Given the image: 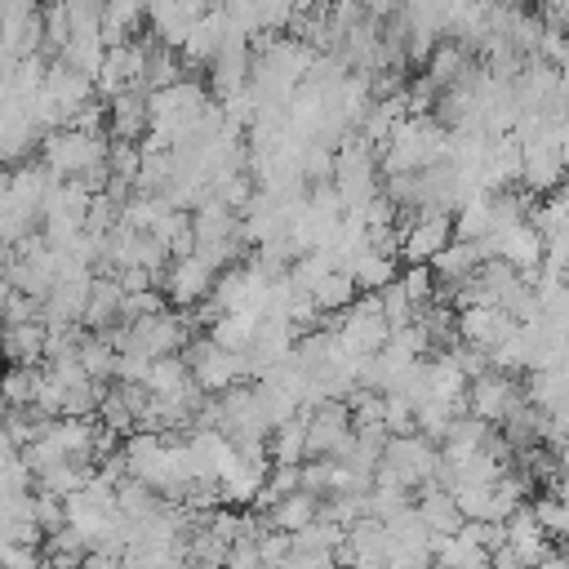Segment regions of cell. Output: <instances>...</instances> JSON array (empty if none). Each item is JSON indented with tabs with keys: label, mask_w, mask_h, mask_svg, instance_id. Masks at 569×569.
<instances>
[{
	"label": "cell",
	"mask_w": 569,
	"mask_h": 569,
	"mask_svg": "<svg viewBox=\"0 0 569 569\" xmlns=\"http://www.w3.org/2000/svg\"><path fill=\"white\" fill-rule=\"evenodd\" d=\"M520 400H525V391H520L516 378L502 373V369H489V373L471 378V391H467V409H471L476 418H485V422H502Z\"/></svg>",
	"instance_id": "277c9868"
},
{
	"label": "cell",
	"mask_w": 569,
	"mask_h": 569,
	"mask_svg": "<svg viewBox=\"0 0 569 569\" xmlns=\"http://www.w3.org/2000/svg\"><path fill=\"white\" fill-rule=\"evenodd\" d=\"M4 569H44V556L22 542H4Z\"/></svg>",
	"instance_id": "4fadbf2b"
},
{
	"label": "cell",
	"mask_w": 569,
	"mask_h": 569,
	"mask_svg": "<svg viewBox=\"0 0 569 569\" xmlns=\"http://www.w3.org/2000/svg\"><path fill=\"white\" fill-rule=\"evenodd\" d=\"M258 551H262V565H267V569H280V565L293 556V533L271 525V529L258 538Z\"/></svg>",
	"instance_id": "7c38bea8"
},
{
	"label": "cell",
	"mask_w": 569,
	"mask_h": 569,
	"mask_svg": "<svg viewBox=\"0 0 569 569\" xmlns=\"http://www.w3.org/2000/svg\"><path fill=\"white\" fill-rule=\"evenodd\" d=\"M218 276H222V271L209 267L200 253H187V258H173V262H169V271L160 276V284H164L169 302H178V307H200V302L213 298Z\"/></svg>",
	"instance_id": "3957f363"
},
{
	"label": "cell",
	"mask_w": 569,
	"mask_h": 569,
	"mask_svg": "<svg viewBox=\"0 0 569 569\" xmlns=\"http://www.w3.org/2000/svg\"><path fill=\"white\" fill-rule=\"evenodd\" d=\"M320 516H325V498H320V493H311V489H298V493L280 498V502L267 511V520H271L276 529H289V533H298V529L316 525Z\"/></svg>",
	"instance_id": "52a82bcc"
},
{
	"label": "cell",
	"mask_w": 569,
	"mask_h": 569,
	"mask_svg": "<svg viewBox=\"0 0 569 569\" xmlns=\"http://www.w3.org/2000/svg\"><path fill=\"white\" fill-rule=\"evenodd\" d=\"M333 569H342V565H333Z\"/></svg>",
	"instance_id": "9a60e30c"
},
{
	"label": "cell",
	"mask_w": 569,
	"mask_h": 569,
	"mask_svg": "<svg viewBox=\"0 0 569 569\" xmlns=\"http://www.w3.org/2000/svg\"><path fill=\"white\" fill-rule=\"evenodd\" d=\"M378 298H382V311H387L391 329H405V325H413V316H418V302L409 298V289L400 284V276H396L387 289H378Z\"/></svg>",
	"instance_id": "8fae6325"
},
{
	"label": "cell",
	"mask_w": 569,
	"mask_h": 569,
	"mask_svg": "<svg viewBox=\"0 0 569 569\" xmlns=\"http://www.w3.org/2000/svg\"><path fill=\"white\" fill-rule=\"evenodd\" d=\"M311 298H316V307H320L325 316H329V311H347V307L360 298V284L338 267V271H329V276L311 289Z\"/></svg>",
	"instance_id": "30bf717a"
},
{
	"label": "cell",
	"mask_w": 569,
	"mask_h": 569,
	"mask_svg": "<svg viewBox=\"0 0 569 569\" xmlns=\"http://www.w3.org/2000/svg\"><path fill=\"white\" fill-rule=\"evenodd\" d=\"M342 271L360 284V293H378V289H387V284L400 276V271H396V253H391V249H378V244H365Z\"/></svg>",
	"instance_id": "5b68a950"
},
{
	"label": "cell",
	"mask_w": 569,
	"mask_h": 569,
	"mask_svg": "<svg viewBox=\"0 0 569 569\" xmlns=\"http://www.w3.org/2000/svg\"><path fill=\"white\" fill-rule=\"evenodd\" d=\"M187 365H191V373H196V382L204 387V391H227V387H236L244 373H249V365L240 360V351H227V347H218L213 338H196V342H187Z\"/></svg>",
	"instance_id": "7a4b0ae2"
},
{
	"label": "cell",
	"mask_w": 569,
	"mask_h": 569,
	"mask_svg": "<svg viewBox=\"0 0 569 569\" xmlns=\"http://www.w3.org/2000/svg\"><path fill=\"white\" fill-rule=\"evenodd\" d=\"M9 356L22 369H36L49 356V329L44 320H27V325H9Z\"/></svg>",
	"instance_id": "ba28073f"
},
{
	"label": "cell",
	"mask_w": 569,
	"mask_h": 569,
	"mask_svg": "<svg viewBox=\"0 0 569 569\" xmlns=\"http://www.w3.org/2000/svg\"><path fill=\"white\" fill-rule=\"evenodd\" d=\"M458 240L449 209H418V218L405 222L400 231V253L405 262H436V253H445Z\"/></svg>",
	"instance_id": "6da1fadb"
},
{
	"label": "cell",
	"mask_w": 569,
	"mask_h": 569,
	"mask_svg": "<svg viewBox=\"0 0 569 569\" xmlns=\"http://www.w3.org/2000/svg\"><path fill=\"white\" fill-rule=\"evenodd\" d=\"M307 413L271 427V462H307Z\"/></svg>",
	"instance_id": "9c48e42d"
},
{
	"label": "cell",
	"mask_w": 569,
	"mask_h": 569,
	"mask_svg": "<svg viewBox=\"0 0 569 569\" xmlns=\"http://www.w3.org/2000/svg\"><path fill=\"white\" fill-rule=\"evenodd\" d=\"M413 507H418V516L427 520V529H431L436 538H440V533H458V529L467 525V516H462L458 498H453L445 485H436V480L422 489V498H418Z\"/></svg>",
	"instance_id": "8992f818"
},
{
	"label": "cell",
	"mask_w": 569,
	"mask_h": 569,
	"mask_svg": "<svg viewBox=\"0 0 569 569\" xmlns=\"http://www.w3.org/2000/svg\"><path fill=\"white\" fill-rule=\"evenodd\" d=\"M560 556H565V565H569V538H565V542H560Z\"/></svg>",
	"instance_id": "5bb4252c"
}]
</instances>
